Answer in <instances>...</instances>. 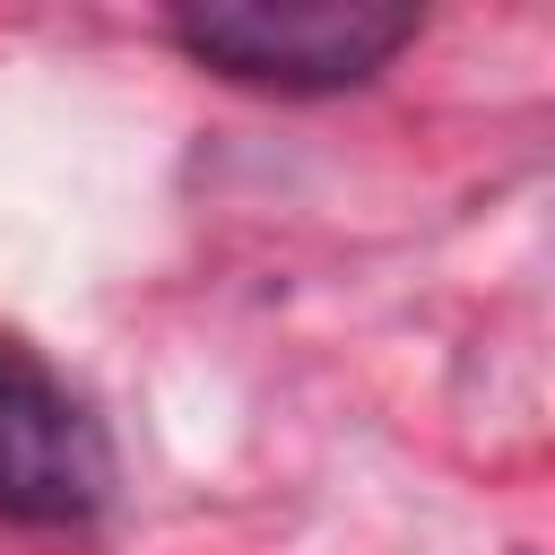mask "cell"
Masks as SVG:
<instances>
[{"instance_id": "1", "label": "cell", "mask_w": 555, "mask_h": 555, "mask_svg": "<svg viewBox=\"0 0 555 555\" xmlns=\"http://www.w3.org/2000/svg\"><path fill=\"white\" fill-rule=\"evenodd\" d=\"M165 35L234 78V87H269V95H338L364 87L399 43H416V9H373V0H199L173 9Z\"/></svg>"}, {"instance_id": "2", "label": "cell", "mask_w": 555, "mask_h": 555, "mask_svg": "<svg viewBox=\"0 0 555 555\" xmlns=\"http://www.w3.org/2000/svg\"><path fill=\"white\" fill-rule=\"evenodd\" d=\"M113 503V442L87 399L35 356L0 338V520L17 529H87Z\"/></svg>"}]
</instances>
